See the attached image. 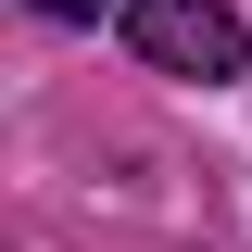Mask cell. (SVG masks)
I'll return each mask as SVG.
<instances>
[{
  "mask_svg": "<svg viewBox=\"0 0 252 252\" xmlns=\"http://www.w3.org/2000/svg\"><path fill=\"white\" fill-rule=\"evenodd\" d=\"M126 38H139V63H164V76H240V13L227 0H126Z\"/></svg>",
  "mask_w": 252,
  "mask_h": 252,
  "instance_id": "6da1fadb",
  "label": "cell"
},
{
  "mask_svg": "<svg viewBox=\"0 0 252 252\" xmlns=\"http://www.w3.org/2000/svg\"><path fill=\"white\" fill-rule=\"evenodd\" d=\"M38 13H51V26H89V13H101V0H38Z\"/></svg>",
  "mask_w": 252,
  "mask_h": 252,
  "instance_id": "7a4b0ae2",
  "label": "cell"
}]
</instances>
